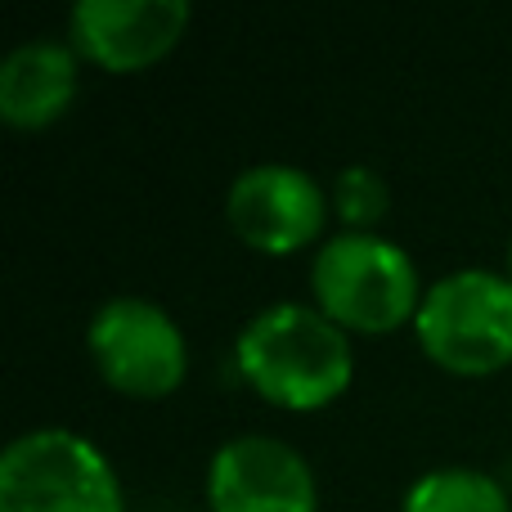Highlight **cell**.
<instances>
[{"label":"cell","instance_id":"10","mask_svg":"<svg viewBox=\"0 0 512 512\" xmlns=\"http://www.w3.org/2000/svg\"><path fill=\"white\" fill-rule=\"evenodd\" d=\"M400 512H512L499 477L481 468H436L418 477Z\"/></svg>","mask_w":512,"mask_h":512},{"label":"cell","instance_id":"9","mask_svg":"<svg viewBox=\"0 0 512 512\" xmlns=\"http://www.w3.org/2000/svg\"><path fill=\"white\" fill-rule=\"evenodd\" d=\"M77 59L72 41H23L0 63V117L9 126H36L59 122L77 99Z\"/></svg>","mask_w":512,"mask_h":512},{"label":"cell","instance_id":"12","mask_svg":"<svg viewBox=\"0 0 512 512\" xmlns=\"http://www.w3.org/2000/svg\"><path fill=\"white\" fill-rule=\"evenodd\" d=\"M508 279H512V243H508Z\"/></svg>","mask_w":512,"mask_h":512},{"label":"cell","instance_id":"5","mask_svg":"<svg viewBox=\"0 0 512 512\" xmlns=\"http://www.w3.org/2000/svg\"><path fill=\"white\" fill-rule=\"evenodd\" d=\"M86 346L99 378L135 400H162L185 382L189 346L180 324L144 297H113L90 315Z\"/></svg>","mask_w":512,"mask_h":512},{"label":"cell","instance_id":"7","mask_svg":"<svg viewBox=\"0 0 512 512\" xmlns=\"http://www.w3.org/2000/svg\"><path fill=\"white\" fill-rule=\"evenodd\" d=\"M315 472L279 436H230L207 463L212 512H315Z\"/></svg>","mask_w":512,"mask_h":512},{"label":"cell","instance_id":"8","mask_svg":"<svg viewBox=\"0 0 512 512\" xmlns=\"http://www.w3.org/2000/svg\"><path fill=\"white\" fill-rule=\"evenodd\" d=\"M185 27V0H81L68 14L72 50L108 72H140L167 59Z\"/></svg>","mask_w":512,"mask_h":512},{"label":"cell","instance_id":"3","mask_svg":"<svg viewBox=\"0 0 512 512\" xmlns=\"http://www.w3.org/2000/svg\"><path fill=\"white\" fill-rule=\"evenodd\" d=\"M427 360L463 378L512 364V279L499 270H454L423 292L414 315Z\"/></svg>","mask_w":512,"mask_h":512},{"label":"cell","instance_id":"11","mask_svg":"<svg viewBox=\"0 0 512 512\" xmlns=\"http://www.w3.org/2000/svg\"><path fill=\"white\" fill-rule=\"evenodd\" d=\"M333 212L342 216L351 230L373 234V225L391 212V189H387V180H382V171L364 167V162L337 171V180H333Z\"/></svg>","mask_w":512,"mask_h":512},{"label":"cell","instance_id":"4","mask_svg":"<svg viewBox=\"0 0 512 512\" xmlns=\"http://www.w3.org/2000/svg\"><path fill=\"white\" fill-rule=\"evenodd\" d=\"M0 512H122V481L86 436L32 427L0 454Z\"/></svg>","mask_w":512,"mask_h":512},{"label":"cell","instance_id":"6","mask_svg":"<svg viewBox=\"0 0 512 512\" xmlns=\"http://www.w3.org/2000/svg\"><path fill=\"white\" fill-rule=\"evenodd\" d=\"M225 216L248 248L283 256L319 239L328 198L310 171L288 167V162H256L234 176Z\"/></svg>","mask_w":512,"mask_h":512},{"label":"cell","instance_id":"2","mask_svg":"<svg viewBox=\"0 0 512 512\" xmlns=\"http://www.w3.org/2000/svg\"><path fill=\"white\" fill-rule=\"evenodd\" d=\"M310 292L315 306L346 333H391L423 306V283L409 252L360 230L337 234L315 252Z\"/></svg>","mask_w":512,"mask_h":512},{"label":"cell","instance_id":"1","mask_svg":"<svg viewBox=\"0 0 512 512\" xmlns=\"http://www.w3.org/2000/svg\"><path fill=\"white\" fill-rule=\"evenodd\" d=\"M234 364L261 400L297 414L337 400L355 373L346 328L306 301H274L256 310L234 342Z\"/></svg>","mask_w":512,"mask_h":512}]
</instances>
